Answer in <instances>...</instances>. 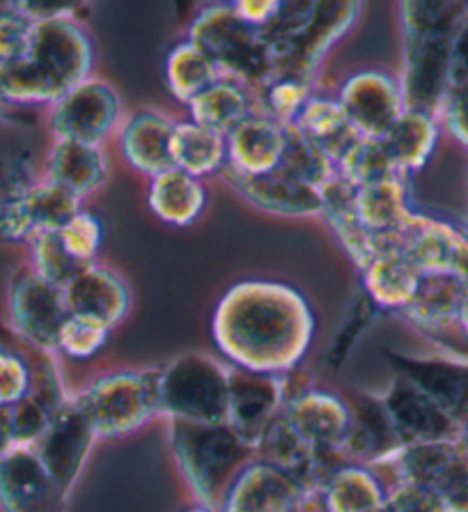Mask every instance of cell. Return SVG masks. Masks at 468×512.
<instances>
[{"mask_svg":"<svg viewBox=\"0 0 468 512\" xmlns=\"http://www.w3.org/2000/svg\"><path fill=\"white\" fill-rule=\"evenodd\" d=\"M335 99L345 111V118L356 136L370 138V141H381L407 111L400 79L386 69L370 67L349 74Z\"/></svg>","mask_w":468,"mask_h":512,"instance_id":"cell-12","label":"cell"},{"mask_svg":"<svg viewBox=\"0 0 468 512\" xmlns=\"http://www.w3.org/2000/svg\"><path fill=\"white\" fill-rule=\"evenodd\" d=\"M255 95L257 106L264 115L285 124V127H292L303 106L315 95V90H312V81L296 79V76H276Z\"/></svg>","mask_w":468,"mask_h":512,"instance_id":"cell-39","label":"cell"},{"mask_svg":"<svg viewBox=\"0 0 468 512\" xmlns=\"http://www.w3.org/2000/svg\"><path fill=\"white\" fill-rule=\"evenodd\" d=\"M69 315L92 317L108 329H115L131 310V290L113 269L90 265L62 287Z\"/></svg>","mask_w":468,"mask_h":512,"instance_id":"cell-20","label":"cell"},{"mask_svg":"<svg viewBox=\"0 0 468 512\" xmlns=\"http://www.w3.org/2000/svg\"><path fill=\"white\" fill-rule=\"evenodd\" d=\"M335 170H338V177L354 189H363V186L400 175L390 164L384 143L370 141V138H356L338 159Z\"/></svg>","mask_w":468,"mask_h":512,"instance_id":"cell-38","label":"cell"},{"mask_svg":"<svg viewBox=\"0 0 468 512\" xmlns=\"http://www.w3.org/2000/svg\"><path fill=\"white\" fill-rule=\"evenodd\" d=\"M111 331L113 329L92 320V317L67 315V320L58 333L56 352L65 354L67 359L74 361H88L99 352H104L108 340H111Z\"/></svg>","mask_w":468,"mask_h":512,"instance_id":"cell-42","label":"cell"},{"mask_svg":"<svg viewBox=\"0 0 468 512\" xmlns=\"http://www.w3.org/2000/svg\"><path fill=\"white\" fill-rule=\"evenodd\" d=\"M173 166L198 180L221 175L228 168V141L193 120L175 122Z\"/></svg>","mask_w":468,"mask_h":512,"instance_id":"cell-34","label":"cell"},{"mask_svg":"<svg viewBox=\"0 0 468 512\" xmlns=\"http://www.w3.org/2000/svg\"><path fill=\"white\" fill-rule=\"evenodd\" d=\"M459 327L468 336V285H466V294H464V301H462V308H459V317H457Z\"/></svg>","mask_w":468,"mask_h":512,"instance_id":"cell-57","label":"cell"},{"mask_svg":"<svg viewBox=\"0 0 468 512\" xmlns=\"http://www.w3.org/2000/svg\"><path fill=\"white\" fill-rule=\"evenodd\" d=\"M466 294V283L452 274H423V281L404 310V317L420 329L439 331L457 322Z\"/></svg>","mask_w":468,"mask_h":512,"instance_id":"cell-35","label":"cell"},{"mask_svg":"<svg viewBox=\"0 0 468 512\" xmlns=\"http://www.w3.org/2000/svg\"><path fill=\"white\" fill-rule=\"evenodd\" d=\"M221 175L239 198L264 214L283 219H322V189L294 180L283 170L271 175H241L225 168Z\"/></svg>","mask_w":468,"mask_h":512,"instance_id":"cell-16","label":"cell"},{"mask_svg":"<svg viewBox=\"0 0 468 512\" xmlns=\"http://www.w3.org/2000/svg\"><path fill=\"white\" fill-rule=\"evenodd\" d=\"M12 338V333H10ZM33 391V372L17 343H0V407L10 409Z\"/></svg>","mask_w":468,"mask_h":512,"instance_id":"cell-44","label":"cell"},{"mask_svg":"<svg viewBox=\"0 0 468 512\" xmlns=\"http://www.w3.org/2000/svg\"><path fill=\"white\" fill-rule=\"evenodd\" d=\"M377 313H379V308L374 306L372 301L365 297V294L356 301L354 308H351L349 317H347V322L342 324V329L338 331V336H335V340H333V347H331V352H329V363H331L333 370L340 368L342 363L347 361V356L351 354V349L356 347L358 338H361L363 333H365V329L370 327L372 320H374V315H377Z\"/></svg>","mask_w":468,"mask_h":512,"instance_id":"cell-47","label":"cell"},{"mask_svg":"<svg viewBox=\"0 0 468 512\" xmlns=\"http://www.w3.org/2000/svg\"><path fill=\"white\" fill-rule=\"evenodd\" d=\"M49 131L53 141H78L99 145L120 131L124 106L111 83L90 76L49 108Z\"/></svg>","mask_w":468,"mask_h":512,"instance_id":"cell-9","label":"cell"},{"mask_svg":"<svg viewBox=\"0 0 468 512\" xmlns=\"http://www.w3.org/2000/svg\"><path fill=\"white\" fill-rule=\"evenodd\" d=\"M23 12L28 14L35 23L49 21V19H76L78 21V7L76 3H19Z\"/></svg>","mask_w":468,"mask_h":512,"instance_id":"cell-53","label":"cell"},{"mask_svg":"<svg viewBox=\"0 0 468 512\" xmlns=\"http://www.w3.org/2000/svg\"><path fill=\"white\" fill-rule=\"evenodd\" d=\"M324 214L322 219L329 223L335 239L345 248L349 260L361 271L377 255L386 242H381L363 226L356 212V189L349 186L342 177L335 175L333 180L322 186Z\"/></svg>","mask_w":468,"mask_h":512,"instance_id":"cell-27","label":"cell"},{"mask_svg":"<svg viewBox=\"0 0 468 512\" xmlns=\"http://www.w3.org/2000/svg\"><path fill=\"white\" fill-rule=\"evenodd\" d=\"M384 512H443L439 494L425 487L397 483L388 490Z\"/></svg>","mask_w":468,"mask_h":512,"instance_id":"cell-48","label":"cell"},{"mask_svg":"<svg viewBox=\"0 0 468 512\" xmlns=\"http://www.w3.org/2000/svg\"><path fill=\"white\" fill-rule=\"evenodd\" d=\"M358 219L381 242H400L416 221L409 203V184L404 175L356 189Z\"/></svg>","mask_w":468,"mask_h":512,"instance_id":"cell-24","label":"cell"},{"mask_svg":"<svg viewBox=\"0 0 468 512\" xmlns=\"http://www.w3.org/2000/svg\"><path fill=\"white\" fill-rule=\"evenodd\" d=\"M390 359L395 375L409 379L418 391L459 421L468 409V366L446 359H416L407 354H393Z\"/></svg>","mask_w":468,"mask_h":512,"instance_id":"cell-23","label":"cell"},{"mask_svg":"<svg viewBox=\"0 0 468 512\" xmlns=\"http://www.w3.org/2000/svg\"><path fill=\"white\" fill-rule=\"evenodd\" d=\"M97 439L95 425H92L78 395H69L53 411L49 428L33 446L37 457L53 478V483L60 487V492L65 496L74 490Z\"/></svg>","mask_w":468,"mask_h":512,"instance_id":"cell-11","label":"cell"},{"mask_svg":"<svg viewBox=\"0 0 468 512\" xmlns=\"http://www.w3.org/2000/svg\"><path fill=\"white\" fill-rule=\"evenodd\" d=\"M404 67L400 79L404 108L436 115L450 90V56L464 5L402 3Z\"/></svg>","mask_w":468,"mask_h":512,"instance_id":"cell-3","label":"cell"},{"mask_svg":"<svg viewBox=\"0 0 468 512\" xmlns=\"http://www.w3.org/2000/svg\"><path fill=\"white\" fill-rule=\"evenodd\" d=\"M329 512H384L388 490L368 464H338L322 487Z\"/></svg>","mask_w":468,"mask_h":512,"instance_id":"cell-30","label":"cell"},{"mask_svg":"<svg viewBox=\"0 0 468 512\" xmlns=\"http://www.w3.org/2000/svg\"><path fill=\"white\" fill-rule=\"evenodd\" d=\"M290 512H329V508H326L322 490H306L299 496V501L294 503Z\"/></svg>","mask_w":468,"mask_h":512,"instance_id":"cell-54","label":"cell"},{"mask_svg":"<svg viewBox=\"0 0 468 512\" xmlns=\"http://www.w3.org/2000/svg\"><path fill=\"white\" fill-rule=\"evenodd\" d=\"M285 175L294 177V180L306 182L315 189H322V186L329 184L338 170H335L333 161L326 157V154L319 150V147L306 141L301 134L290 127V145H287V154L283 161Z\"/></svg>","mask_w":468,"mask_h":512,"instance_id":"cell-40","label":"cell"},{"mask_svg":"<svg viewBox=\"0 0 468 512\" xmlns=\"http://www.w3.org/2000/svg\"><path fill=\"white\" fill-rule=\"evenodd\" d=\"M78 400L99 439H120L161 416L159 370H124L99 377Z\"/></svg>","mask_w":468,"mask_h":512,"instance_id":"cell-7","label":"cell"},{"mask_svg":"<svg viewBox=\"0 0 468 512\" xmlns=\"http://www.w3.org/2000/svg\"><path fill=\"white\" fill-rule=\"evenodd\" d=\"M205 182L186 175L184 170L170 168L150 180L147 205L161 223L173 228H191L207 207Z\"/></svg>","mask_w":468,"mask_h":512,"instance_id":"cell-28","label":"cell"},{"mask_svg":"<svg viewBox=\"0 0 468 512\" xmlns=\"http://www.w3.org/2000/svg\"><path fill=\"white\" fill-rule=\"evenodd\" d=\"M10 331L23 343L56 354L58 333L67 320L62 287L46 283L33 269H19L7 290Z\"/></svg>","mask_w":468,"mask_h":512,"instance_id":"cell-10","label":"cell"},{"mask_svg":"<svg viewBox=\"0 0 468 512\" xmlns=\"http://www.w3.org/2000/svg\"><path fill=\"white\" fill-rule=\"evenodd\" d=\"M468 88V14L462 21V26L457 30L455 44H452V56H450V90H462Z\"/></svg>","mask_w":468,"mask_h":512,"instance_id":"cell-51","label":"cell"},{"mask_svg":"<svg viewBox=\"0 0 468 512\" xmlns=\"http://www.w3.org/2000/svg\"><path fill=\"white\" fill-rule=\"evenodd\" d=\"M436 141H439L436 115L420 111H404L393 129L381 138L390 164L404 177L418 173L427 164L436 150Z\"/></svg>","mask_w":468,"mask_h":512,"instance_id":"cell-31","label":"cell"},{"mask_svg":"<svg viewBox=\"0 0 468 512\" xmlns=\"http://www.w3.org/2000/svg\"><path fill=\"white\" fill-rule=\"evenodd\" d=\"M30 269L46 283L65 287L83 267L76 265L72 255L65 251L58 232H42L28 242Z\"/></svg>","mask_w":468,"mask_h":512,"instance_id":"cell-41","label":"cell"},{"mask_svg":"<svg viewBox=\"0 0 468 512\" xmlns=\"http://www.w3.org/2000/svg\"><path fill=\"white\" fill-rule=\"evenodd\" d=\"M28 111L26 108H19L7 102L3 97V92H0V124H12V122H19V120H26Z\"/></svg>","mask_w":468,"mask_h":512,"instance_id":"cell-55","label":"cell"},{"mask_svg":"<svg viewBox=\"0 0 468 512\" xmlns=\"http://www.w3.org/2000/svg\"><path fill=\"white\" fill-rule=\"evenodd\" d=\"M228 168L241 175H271L283 168L290 127L262 111L253 113L228 136Z\"/></svg>","mask_w":468,"mask_h":512,"instance_id":"cell-19","label":"cell"},{"mask_svg":"<svg viewBox=\"0 0 468 512\" xmlns=\"http://www.w3.org/2000/svg\"><path fill=\"white\" fill-rule=\"evenodd\" d=\"M466 451H468V430H466Z\"/></svg>","mask_w":468,"mask_h":512,"instance_id":"cell-59","label":"cell"},{"mask_svg":"<svg viewBox=\"0 0 468 512\" xmlns=\"http://www.w3.org/2000/svg\"><path fill=\"white\" fill-rule=\"evenodd\" d=\"M379 398L404 444L457 441L455 418L429 400L423 391H418L409 379L395 375Z\"/></svg>","mask_w":468,"mask_h":512,"instance_id":"cell-17","label":"cell"},{"mask_svg":"<svg viewBox=\"0 0 468 512\" xmlns=\"http://www.w3.org/2000/svg\"><path fill=\"white\" fill-rule=\"evenodd\" d=\"M464 237L446 223L416 214V221L404 232L400 246L409 255L420 274H452L462 251Z\"/></svg>","mask_w":468,"mask_h":512,"instance_id":"cell-29","label":"cell"},{"mask_svg":"<svg viewBox=\"0 0 468 512\" xmlns=\"http://www.w3.org/2000/svg\"><path fill=\"white\" fill-rule=\"evenodd\" d=\"M95 67V46L76 19L37 21L30 46L19 62L0 67V92L7 102L35 111L51 108L88 81Z\"/></svg>","mask_w":468,"mask_h":512,"instance_id":"cell-2","label":"cell"},{"mask_svg":"<svg viewBox=\"0 0 468 512\" xmlns=\"http://www.w3.org/2000/svg\"><path fill=\"white\" fill-rule=\"evenodd\" d=\"M283 423L312 455L326 457L345 448L351 409L338 395L310 389L285 402Z\"/></svg>","mask_w":468,"mask_h":512,"instance_id":"cell-14","label":"cell"},{"mask_svg":"<svg viewBox=\"0 0 468 512\" xmlns=\"http://www.w3.org/2000/svg\"><path fill=\"white\" fill-rule=\"evenodd\" d=\"M175 122L170 115L140 108L131 113L120 127V150L127 164L140 175L152 177L166 173L173 166Z\"/></svg>","mask_w":468,"mask_h":512,"instance_id":"cell-21","label":"cell"},{"mask_svg":"<svg viewBox=\"0 0 468 512\" xmlns=\"http://www.w3.org/2000/svg\"><path fill=\"white\" fill-rule=\"evenodd\" d=\"M363 292L386 313H404L416 297L423 274L404 253L400 242H386L361 269Z\"/></svg>","mask_w":468,"mask_h":512,"instance_id":"cell-22","label":"cell"},{"mask_svg":"<svg viewBox=\"0 0 468 512\" xmlns=\"http://www.w3.org/2000/svg\"><path fill=\"white\" fill-rule=\"evenodd\" d=\"M280 5L283 3H278V0H257V3H253V0H237V3H232L234 12H237L241 19L260 30H267L271 23L276 21Z\"/></svg>","mask_w":468,"mask_h":512,"instance_id":"cell-52","label":"cell"},{"mask_svg":"<svg viewBox=\"0 0 468 512\" xmlns=\"http://www.w3.org/2000/svg\"><path fill=\"white\" fill-rule=\"evenodd\" d=\"M466 457L457 441H423V444H404L395 455L374 467L393 469L397 483L439 492L452 473L462 467Z\"/></svg>","mask_w":468,"mask_h":512,"instance_id":"cell-25","label":"cell"},{"mask_svg":"<svg viewBox=\"0 0 468 512\" xmlns=\"http://www.w3.org/2000/svg\"><path fill=\"white\" fill-rule=\"evenodd\" d=\"M230 366L209 354L189 352L159 370V411L166 421L228 423Z\"/></svg>","mask_w":468,"mask_h":512,"instance_id":"cell-6","label":"cell"},{"mask_svg":"<svg viewBox=\"0 0 468 512\" xmlns=\"http://www.w3.org/2000/svg\"><path fill=\"white\" fill-rule=\"evenodd\" d=\"M12 434H10V418H7V409L0 407V457L7 451H12Z\"/></svg>","mask_w":468,"mask_h":512,"instance_id":"cell-56","label":"cell"},{"mask_svg":"<svg viewBox=\"0 0 468 512\" xmlns=\"http://www.w3.org/2000/svg\"><path fill=\"white\" fill-rule=\"evenodd\" d=\"M23 219L30 232H60L83 209V200L49 180L30 182L19 193Z\"/></svg>","mask_w":468,"mask_h":512,"instance_id":"cell-36","label":"cell"},{"mask_svg":"<svg viewBox=\"0 0 468 512\" xmlns=\"http://www.w3.org/2000/svg\"><path fill=\"white\" fill-rule=\"evenodd\" d=\"M186 40L214 62L221 79L241 83L253 92H260L278 76L267 33L241 19L232 3L209 5L198 12Z\"/></svg>","mask_w":468,"mask_h":512,"instance_id":"cell-4","label":"cell"},{"mask_svg":"<svg viewBox=\"0 0 468 512\" xmlns=\"http://www.w3.org/2000/svg\"><path fill=\"white\" fill-rule=\"evenodd\" d=\"M443 512H468V457L439 492Z\"/></svg>","mask_w":468,"mask_h":512,"instance_id":"cell-50","label":"cell"},{"mask_svg":"<svg viewBox=\"0 0 468 512\" xmlns=\"http://www.w3.org/2000/svg\"><path fill=\"white\" fill-rule=\"evenodd\" d=\"M35 33V21L21 10L19 3L0 5V67L14 65L26 56Z\"/></svg>","mask_w":468,"mask_h":512,"instance_id":"cell-45","label":"cell"},{"mask_svg":"<svg viewBox=\"0 0 468 512\" xmlns=\"http://www.w3.org/2000/svg\"><path fill=\"white\" fill-rule=\"evenodd\" d=\"M186 512H218V510H214V508H207V506H195V508L186 510Z\"/></svg>","mask_w":468,"mask_h":512,"instance_id":"cell-58","label":"cell"},{"mask_svg":"<svg viewBox=\"0 0 468 512\" xmlns=\"http://www.w3.org/2000/svg\"><path fill=\"white\" fill-rule=\"evenodd\" d=\"M53 411L42 405L33 395L23 398L17 405L7 409V418H10V434L14 446L33 448L42 434L46 432L51 423Z\"/></svg>","mask_w":468,"mask_h":512,"instance_id":"cell-46","label":"cell"},{"mask_svg":"<svg viewBox=\"0 0 468 512\" xmlns=\"http://www.w3.org/2000/svg\"><path fill=\"white\" fill-rule=\"evenodd\" d=\"M441 115L446 127L459 143L468 145V88L448 92L446 102L441 106Z\"/></svg>","mask_w":468,"mask_h":512,"instance_id":"cell-49","label":"cell"},{"mask_svg":"<svg viewBox=\"0 0 468 512\" xmlns=\"http://www.w3.org/2000/svg\"><path fill=\"white\" fill-rule=\"evenodd\" d=\"M67 499L35 448L14 446L0 457V512H65Z\"/></svg>","mask_w":468,"mask_h":512,"instance_id":"cell-15","label":"cell"},{"mask_svg":"<svg viewBox=\"0 0 468 512\" xmlns=\"http://www.w3.org/2000/svg\"><path fill=\"white\" fill-rule=\"evenodd\" d=\"M292 129L296 134H301L306 141H310L315 147H319L333 164H338V159L345 154L347 147L356 141V131L349 127L345 118V111L338 104L335 97L324 95H312L310 102L303 106L299 118L294 120Z\"/></svg>","mask_w":468,"mask_h":512,"instance_id":"cell-33","label":"cell"},{"mask_svg":"<svg viewBox=\"0 0 468 512\" xmlns=\"http://www.w3.org/2000/svg\"><path fill=\"white\" fill-rule=\"evenodd\" d=\"M303 492L290 471L255 457L234 478L218 512H290Z\"/></svg>","mask_w":468,"mask_h":512,"instance_id":"cell-18","label":"cell"},{"mask_svg":"<svg viewBox=\"0 0 468 512\" xmlns=\"http://www.w3.org/2000/svg\"><path fill=\"white\" fill-rule=\"evenodd\" d=\"M44 180L85 200L108 180L104 147L78 141H53L44 164Z\"/></svg>","mask_w":468,"mask_h":512,"instance_id":"cell-26","label":"cell"},{"mask_svg":"<svg viewBox=\"0 0 468 512\" xmlns=\"http://www.w3.org/2000/svg\"><path fill=\"white\" fill-rule=\"evenodd\" d=\"M221 79L214 62L191 40L177 42L166 56V83L177 102L189 106L195 97Z\"/></svg>","mask_w":468,"mask_h":512,"instance_id":"cell-37","label":"cell"},{"mask_svg":"<svg viewBox=\"0 0 468 512\" xmlns=\"http://www.w3.org/2000/svg\"><path fill=\"white\" fill-rule=\"evenodd\" d=\"M260 111L257 95L241 83L218 79L212 88L202 92L189 104V120L216 134L228 136L246 118Z\"/></svg>","mask_w":468,"mask_h":512,"instance_id":"cell-32","label":"cell"},{"mask_svg":"<svg viewBox=\"0 0 468 512\" xmlns=\"http://www.w3.org/2000/svg\"><path fill=\"white\" fill-rule=\"evenodd\" d=\"M317 320L310 301L296 287L278 281L234 283L218 299L212 338L230 366L287 375L306 359Z\"/></svg>","mask_w":468,"mask_h":512,"instance_id":"cell-1","label":"cell"},{"mask_svg":"<svg viewBox=\"0 0 468 512\" xmlns=\"http://www.w3.org/2000/svg\"><path fill=\"white\" fill-rule=\"evenodd\" d=\"M170 444L186 483L200 501V506L221 508L234 478L255 451L234 432L228 423L200 425L186 421H168Z\"/></svg>","mask_w":468,"mask_h":512,"instance_id":"cell-5","label":"cell"},{"mask_svg":"<svg viewBox=\"0 0 468 512\" xmlns=\"http://www.w3.org/2000/svg\"><path fill=\"white\" fill-rule=\"evenodd\" d=\"M60 242L72 260L81 267L97 265V258L104 246V223L97 214L81 209L60 232Z\"/></svg>","mask_w":468,"mask_h":512,"instance_id":"cell-43","label":"cell"},{"mask_svg":"<svg viewBox=\"0 0 468 512\" xmlns=\"http://www.w3.org/2000/svg\"><path fill=\"white\" fill-rule=\"evenodd\" d=\"M287 402L285 375H260L230 366L228 425L257 453Z\"/></svg>","mask_w":468,"mask_h":512,"instance_id":"cell-13","label":"cell"},{"mask_svg":"<svg viewBox=\"0 0 468 512\" xmlns=\"http://www.w3.org/2000/svg\"><path fill=\"white\" fill-rule=\"evenodd\" d=\"M361 10V3H315L310 19L296 33L269 40L276 74L315 79L326 53L349 33Z\"/></svg>","mask_w":468,"mask_h":512,"instance_id":"cell-8","label":"cell"}]
</instances>
